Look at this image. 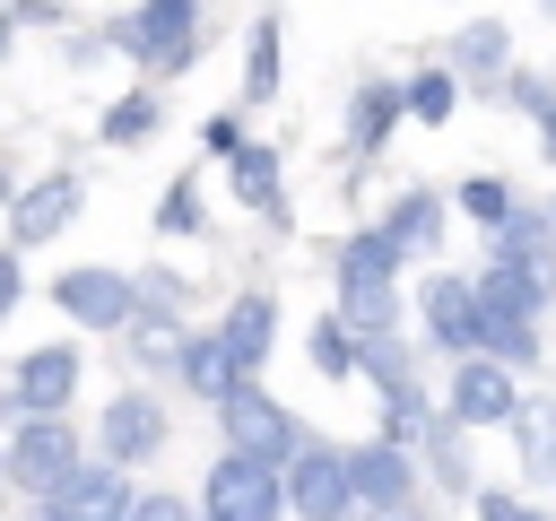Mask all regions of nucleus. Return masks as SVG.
Listing matches in <instances>:
<instances>
[{
	"label": "nucleus",
	"mask_w": 556,
	"mask_h": 521,
	"mask_svg": "<svg viewBox=\"0 0 556 521\" xmlns=\"http://www.w3.org/2000/svg\"><path fill=\"white\" fill-rule=\"evenodd\" d=\"M278 87V17L252 26V61H243V96H269Z\"/></svg>",
	"instance_id": "nucleus-29"
},
{
	"label": "nucleus",
	"mask_w": 556,
	"mask_h": 521,
	"mask_svg": "<svg viewBox=\"0 0 556 521\" xmlns=\"http://www.w3.org/2000/svg\"><path fill=\"white\" fill-rule=\"evenodd\" d=\"M452 52H460V69H469V78H504V61H513V35H504L495 17H478V26H460V43H452Z\"/></svg>",
	"instance_id": "nucleus-22"
},
{
	"label": "nucleus",
	"mask_w": 556,
	"mask_h": 521,
	"mask_svg": "<svg viewBox=\"0 0 556 521\" xmlns=\"http://www.w3.org/2000/svg\"><path fill=\"white\" fill-rule=\"evenodd\" d=\"M9 35H17V26H9V9H0V52H9Z\"/></svg>",
	"instance_id": "nucleus-37"
},
{
	"label": "nucleus",
	"mask_w": 556,
	"mask_h": 521,
	"mask_svg": "<svg viewBox=\"0 0 556 521\" xmlns=\"http://www.w3.org/2000/svg\"><path fill=\"white\" fill-rule=\"evenodd\" d=\"M156 217H165V234H191V226H200V200H191V182H174V200H165Z\"/></svg>",
	"instance_id": "nucleus-32"
},
{
	"label": "nucleus",
	"mask_w": 556,
	"mask_h": 521,
	"mask_svg": "<svg viewBox=\"0 0 556 521\" xmlns=\"http://www.w3.org/2000/svg\"><path fill=\"white\" fill-rule=\"evenodd\" d=\"M78 373H87L78 339H43V347H26V356L9 365V408H17V417H70Z\"/></svg>",
	"instance_id": "nucleus-4"
},
{
	"label": "nucleus",
	"mask_w": 556,
	"mask_h": 521,
	"mask_svg": "<svg viewBox=\"0 0 556 521\" xmlns=\"http://www.w3.org/2000/svg\"><path fill=\"white\" fill-rule=\"evenodd\" d=\"M156 122H165V104H156L148 87H130V96L104 113V148H139V139H156Z\"/></svg>",
	"instance_id": "nucleus-23"
},
{
	"label": "nucleus",
	"mask_w": 556,
	"mask_h": 521,
	"mask_svg": "<svg viewBox=\"0 0 556 521\" xmlns=\"http://www.w3.org/2000/svg\"><path fill=\"white\" fill-rule=\"evenodd\" d=\"M539 148H547V165H556V104H539Z\"/></svg>",
	"instance_id": "nucleus-35"
},
{
	"label": "nucleus",
	"mask_w": 556,
	"mask_h": 521,
	"mask_svg": "<svg viewBox=\"0 0 556 521\" xmlns=\"http://www.w3.org/2000/svg\"><path fill=\"white\" fill-rule=\"evenodd\" d=\"M278 495H287V512L295 521H348V469H339V452L330 443H295L287 460H278Z\"/></svg>",
	"instance_id": "nucleus-5"
},
{
	"label": "nucleus",
	"mask_w": 556,
	"mask_h": 521,
	"mask_svg": "<svg viewBox=\"0 0 556 521\" xmlns=\"http://www.w3.org/2000/svg\"><path fill=\"white\" fill-rule=\"evenodd\" d=\"M122 521H200V512H191L182 495H156V486H148V495H130V504H122Z\"/></svg>",
	"instance_id": "nucleus-30"
},
{
	"label": "nucleus",
	"mask_w": 556,
	"mask_h": 521,
	"mask_svg": "<svg viewBox=\"0 0 556 521\" xmlns=\"http://www.w3.org/2000/svg\"><path fill=\"white\" fill-rule=\"evenodd\" d=\"M547 226H556V208H547Z\"/></svg>",
	"instance_id": "nucleus-38"
},
{
	"label": "nucleus",
	"mask_w": 556,
	"mask_h": 521,
	"mask_svg": "<svg viewBox=\"0 0 556 521\" xmlns=\"http://www.w3.org/2000/svg\"><path fill=\"white\" fill-rule=\"evenodd\" d=\"M35 504H43L35 521H122V504H130V478H122L113 460H96V469L78 460V469H70L52 495H35Z\"/></svg>",
	"instance_id": "nucleus-9"
},
{
	"label": "nucleus",
	"mask_w": 556,
	"mask_h": 521,
	"mask_svg": "<svg viewBox=\"0 0 556 521\" xmlns=\"http://www.w3.org/2000/svg\"><path fill=\"white\" fill-rule=\"evenodd\" d=\"M426 425H434V417H426V391H417V382L382 391V443H400V452H408V443H426Z\"/></svg>",
	"instance_id": "nucleus-24"
},
{
	"label": "nucleus",
	"mask_w": 556,
	"mask_h": 521,
	"mask_svg": "<svg viewBox=\"0 0 556 521\" xmlns=\"http://www.w3.org/2000/svg\"><path fill=\"white\" fill-rule=\"evenodd\" d=\"M400 113H408V122H426V130H434V122H452V69H417V78L400 87Z\"/></svg>",
	"instance_id": "nucleus-25"
},
{
	"label": "nucleus",
	"mask_w": 556,
	"mask_h": 521,
	"mask_svg": "<svg viewBox=\"0 0 556 521\" xmlns=\"http://www.w3.org/2000/svg\"><path fill=\"white\" fill-rule=\"evenodd\" d=\"M17 295H26V269H17V252H0V321L17 313Z\"/></svg>",
	"instance_id": "nucleus-34"
},
{
	"label": "nucleus",
	"mask_w": 556,
	"mask_h": 521,
	"mask_svg": "<svg viewBox=\"0 0 556 521\" xmlns=\"http://www.w3.org/2000/svg\"><path fill=\"white\" fill-rule=\"evenodd\" d=\"M174 373H182V382H191L200 399H226V391L243 382V373H235V356L217 347V330H191V339L174 347Z\"/></svg>",
	"instance_id": "nucleus-17"
},
{
	"label": "nucleus",
	"mask_w": 556,
	"mask_h": 521,
	"mask_svg": "<svg viewBox=\"0 0 556 521\" xmlns=\"http://www.w3.org/2000/svg\"><path fill=\"white\" fill-rule=\"evenodd\" d=\"M191 512H208V521H278L287 495H278V469H261L243 452H217V469H208V486H200Z\"/></svg>",
	"instance_id": "nucleus-6"
},
{
	"label": "nucleus",
	"mask_w": 556,
	"mask_h": 521,
	"mask_svg": "<svg viewBox=\"0 0 556 521\" xmlns=\"http://www.w3.org/2000/svg\"><path fill=\"white\" fill-rule=\"evenodd\" d=\"M235 200L243 208H278V148H261V139L235 148Z\"/></svg>",
	"instance_id": "nucleus-20"
},
{
	"label": "nucleus",
	"mask_w": 556,
	"mask_h": 521,
	"mask_svg": "<svg viewBox=\"0 0 556 521\" xmlns=\"http://www.w3.org/2000/svg\"><path fill=\"white\" fill-rule=\"evenodd\" d=\"M469 356L539 365V321H530V313H495V304H478V339H469Z\"/></svg>",
	"instance_id": "nucleus-16"
},
{
	"label": "nucleus",
	"mask_w": 556,
	"mask_h": 521,
	"mask_svg": "<svg viewBox=\"0 0 556 521\" xmlns=\"http://www.w3.org/2000/svg\"><path fill=\"white\" fill-rule=\"evenodd\" d=\"M391 122H400V96H391V87H365V96H356V156H374V148L391 139Z\"/></svg>",
	"instance_id": "nucleus-28"
},
{
	"label": "nucleus",
	"mask_w": 556,
	"mask_h": 521,
	"mask_svg": "<svg viewBox=\"0 0 556 521\" xmlns=\"http://www.w3.org/2000/svg\"><path fill=\"white\" fill-rule=\"evenodd\" d=\"M122 52L148 69H182L200 52V0H139L122 26Z\"/></svg>",
	"instance_id": "nucleus-7"
},
{
	"label": "nucleus",
	"mask_w": 556,
	"mask_h": 521,
	"mask_svg": "<svg viewBox=\"0 0 556 521\" xmlns=\"http://www.w3.org/2000/svg\"><path fill=\"white\" fill-rule=\"evenodd\" d=\"M374 521H426V512H408V504H391V512H374Z\"/></svg>",
	"instance_id": "nucleus-36"
},
{
	"label": "nucleus",
	"mask_w": 556,
	"mask_h": 521,
	"mask_svg": "<svg viewBox=\"0 0 556 521\" xmlns=\"http://www.w3.org/2000/svg\"><path fill=\"white\" fill-rule=\"evenodd\" d=\"M104 460L113 469H139V460H156L165 452V408L148 399V391H122V399H104Z\"/></svg>",
	"instance_id": "nucleus-10"
},
{
	"label": "nucleus",
	"mask_w": 556,
	"mask_h": 521,
	"mask_svg": "<svg viewBox=\"0 0 556 521\" xmlns=\"http://www.w3.org/2000/svg\"><path fill=\"white\" fill-rule=\"evenodd\" d=\"M70 469H78V425L70 417H17V434L0 443V478L26 486V495H52Z\"/></svg>",
	"instance_id": "nucleus-3"
},
{
	"label": "nucleus",
	"mask_w": 556,
	"mask_h": 521,
	"mask_svg": "<svg viewBox=\"0 0 556 521\" xmlns=\"http://www.w3.org/2000/svg\"><path fill=\"white\" fill-rule=\"evenodd\" d=\"M513 365H495V356H460V373H452V425H504L513 417Z\"/></svg>",
	"instance_id": "nucleus-13"
},
{
	"label": "nucleus",
	"mask_w": 556,
	"mask_h": 521,
	"mask_svg": "<svg viewBox=\"0 0 556 521\" xmlns=\"http://www.w3.org/2000/svg\"><path fill=\"white\" fill-rule=\"evenodd\" d=\"M382 234L400 243V260H408V252H434V243H443V200H434V191H400V208H391Z\"/></svg>",
	"instance_id": "nucleus-19"
},
{
	"label": "nucleus",
	"mask_w": 556,
	"mask_h": 521,
	"mask_svg": "<svg viewBox=\"0 0 556 521\" xmlns=\"http://www.w3.org/2000/svg\"><path fill=\"white\" fill-rule=\"evenodd\" d=\"M339 321L348 330H400V243L382 226L339 243Z\"/></svg>",
	"instance_id": "nucleus-1"
},
{
	"label": "nucleus",
	"mask_w": 556,
	"mask_h": 521,
	"mask_svg": "<svg viewBox=\"0 0 556 521\" xmlns=\"http://www.w3.org/2000/svg\"><path fill=\"white\" fill-rule=\"evenodd\" d=\"M426 339L434 347H452V356H469V339H478V295H469V278H426Z\"/></svg>",
	"instance_id": "nucleus-15"
},
{
	"label": "nucleus",
	"mask_w": 556,
	"mask_h": 521,
	"mask_svg": "<svg viewBox=\"0 0 556 521\" xmlns=\"http://www.w3.org/2000/svg\"><path fill=\"white\" fill-rule=\"evenodd\" d=\"M52 304L70 313V330H130V313H139V287L122 278V269H61L52 278Z\"/></svg>",
	"instance_id": "nucleus-8"
},
{
	"label": "nucleus",
	"mask_w": 556,
	"mask_h": 521,
	"mask_svg": "<svg viewBox=\"0 0 556 521\" xmlns=\"http://www.w3.org/2000/svg\"><path fill=\"white\" fill-rule=\"evenodd\" d=\"M339 469H348V495L374 504V512H391V504L417 495V460L400 443H356V452H339Z\"/></svg>",
	"instance_id": "nucleus-11"
},
{
	"label": "nucleus",
	"mask_w": 556,
	"mask_h": 521,
	"mask_svg": "<svg viewBox=\"0 0 556 521\" xmlns=\"http://www.w3.org/2000/svg\"><path fill=\"white\" fill-rule=\"evenodd\" d=\"M460 217H478V226L495 234V226L513 217V182H504V174H469V182H460Z\"/></svg>",
	"instance_id": "nucleus-27"
},
{
	"label": "nucleus",
	"mask_w": 556,
	"mask_h": 521,
	"mask_svg": "<svg viewBox=\"0 0 556 521\" xmlns=\"http://www.w3.org/2000/svg\"><path fill=\"white\" fill-rule=\"evenodd\" d=\"M304 356H313V373H330V382H348L356 373V339H348V321L330 313V321H313V339H304Z\"/></svg>",
	"instance_id": "nucleus-26"
},
{
	"label": "nucleus",
	"mask_w": 556,
	"mask_h": 521,
	"mask_svg": "<svg viewBox=\"0 0 556 521\" xmlns=\"http://www.w3.org/2000/svg\"><path fill=\"white\" fill-rule=\"evenodd\" d=\"M269 339H278V304H269V295H235V304H226V321H217V347L235 356V373H243V382L261 373Z\"/></svg>",
	"instance_id": "nucleus-14"
},
{
	"label": "nucleus",
	"mask_w": 556,
	"mask_h": 521,
	"mask_svg": "<svg viewBox=\"0 0 556 521\" xmlns=\"http://www.w3.org/2000/svg\"><path fill=\"white\" fill-rule=\"evenodd\" d=\"M217 425H226V452H243V460H261V469H278V460L304 443V425H295L261 382H235V391L217 399Z\"/></svg>",
	"instance_id": "nucleus-2"
},
{
	"label": "nucleus",
	"mask_w": 556,
	"mask_h": 521,
	"mask_svg": "<svg viewBox=\"0 0 556 521\" xmlns=\"http://www.w3.org/2000/svg\"><path fill=\"white\" fill-rule=\"evenodd\" d=\"M504 425L521 434V469L530 478H556V399H513Z\"/></svg>",
	"instance_id": "nucleus-18"
},
{
	"label": "nucleus",
	"mask_w": 556,
	"mask_h": 521,
	"mask_svg": "<svg viewBox=\"0 0 556 521\" xmlns=\"http://www.w3.org/2000/svg\"><path fill=\"white\" fill-rule=\"evenodd\" d=\"M348 339H356V373H374L382 391L408 382V339L400 330H348Z\"/></svg>",
	"instance_id": "nucleus-21"
},
{
	"label": "nucleus",
	"mask_w": 556,
	"mask_h": 521,
	"mask_svg": "<svg viewBox=\"0 0 556 521\" xmlns=\"http://www.w3.org/2000/svg\"><path fill=\"white\" fill-rule=\"evenodd\" d=\"M78 200H87L78 174H43V182L9 191V234H17V243H52V234L78 217Z\"/></svg>",
	"instance_id": "nucleus-12"
},
{
	"label": "nucleus",
	"mask_w": 556,
	"mask_h": 521,
	"mask_svg": "<svg viewBox=\"0 0 556 521\" xmlns=\"http://www.w3.org/2000/svg\"><path fill=\"white\" fill-rule=\"evenodd\" d=\"M478 521H547V512H530L521 495H504V486H486V495H478Z\"/></svg>",
	"instance_id": "nucleus-31"
},
{
	"label": "nucleus",
	"mask_w": 556,
	"mask_h": 521,
	"mask_svg": "<svg viewBox=\"0 0 556 521\" xmlns=\"http://www.w3.org/2000/svg\"><path fill=\"white\" fill-rule=\"evenodd\" d=\"M200 139H208L217 156H235V148H243V130H235V113H208V122H200Z\"/></svg>",
	"instance_id": "nucleus-33"
},
{
	"label": "nucleus",
	"mask_w": 556,
	"mask_h": 521,
	"mask_svg": "<svg viewBox=\"0 0 556 521\" xmlns=\"http://www.w3.org/2000/svg\"><path fill=\"white\" fill-rule=\"evenodd\" d=\"M547 17H556V0H547Z\"/></svg>",
	"instance_id": "nucleus-39"
}]
</instances>
